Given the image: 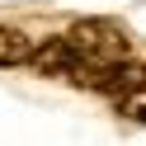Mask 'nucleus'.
Returning a JSON list of instances; mask_svg holds the SVG:
<instances>
[{"instance_id":"obj_1","label":"nucleus","mask_w":146,"mask_h":146,"mask_svg":"<svg viewBox=\"0 0 146 146\" xmlns=\"http://www.w3.org/2000/svg\"><path fill=\"white\" fill-rule=\"evenodd\" d=\"M61 38L76 47V57L85 61V71L127 57V29L118 19H80V24H71V33H61ZM85 71H80V76H85Z\"/></svg>"},{"instance_id":"obj_2","label":"nucleus","mask_w":146,"mask_h":146,"mask_svg":"<svg viewBox=\"0 0 146 146\" xmlns=\"http://www.w3.org/2000/svg\"><path fill=\"white\" fill-rule=\"evenodd\" d=\"M76 85H85V90H99V94H108V99H123L127 90L146 85V66H141V61H127V57H118V61H108V66H90L85 76L76 80Z\"/></svg>"},{"instance_id":"obj_3","label":"nucleus","mask_w":146,"mask_h":146,"mask_svg":"<svg viewBox=\"0 0 146 146\" xmlns=\"http://www.w3.org/2000/svg\"><path fill=\"white\" fill-rule=\"evenodd\" d=\"M29 66L38 71V76H66V80H80L85 61L76 57V47H71L66 38H47L42 47L29 52Z\"/></svg>"},{"instance_id":"obj_4","label":"nucleus","mask_w":146,"mask_h":146,"mask_svg":"<svg viewBox=\"0 0 146 146\" xmlns=\"http://www.w3.org/2000/svg\"><path fill=\"white\" fill-rule=\"evenodd\" d=\"M29 52H33V42L19 29H0V66H19V61H29Z\"/></svg>"},{"instance_id":"obj_5","label":"nucleus","mask_w":146,"mask_h":146,"mask_svg":"<svg viewBox=\"0 0 146 146\" xmlns=\"http://www.w3.org/2000/svg\"><path fill=\"white\" fill-rule=\"evenodd\" d=\"M118 108H123V118H132V123H146V85L127 90V94L118 99Z\"/></svg>"}]
</instances>
